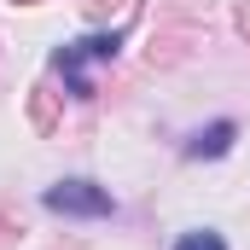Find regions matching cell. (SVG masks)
Here are the masks:
<instances>
[{
    "label": "cell",
    "mask_w": 250,
    "mask_h": 250,
    "mask_svg": "<svg viewBox=\"0 0 250 250\" xmlns=\"http://www.w3.org/2000/svg\"><path fill=\"white\" fill-rule=\"evenodd\" d=\"M41 204H47L53 215H111V209H117L111 192L93 187V181H59V187L41 192Z\"/></svg>",
    "instance_id": "obj_1"
},
{
    "label": "cell",
    "mask_w": 250,
    "mask_h": 250,
    "mask_svg": "<svg viewBox=\"0 0 250 250\" xmlns=\"http://www.w3.org/2000/svg\"><path fill=\"white\" fill-rule=\"evenodd\" d=\"M87 59H117V35H82V41H70L53 53V64L64 70V82H70V93L76 99H87L93 87H87V76H82V64Z\"/></svg>",
    "instance_id": "obj_2"
},
{
    "label": "cell",
    "mask_w": 250,
    "mask_h": 250,
    "mask_svg": "<svg viewBox=\"0 0 250 250\" xmlns=\"http://www.w3.org/2000/svg\"><path fill=\"white\" fill-rule=\"evenodd\" d=\"M233 134H239L233 123H215V128H204V134H198V140L187 146V157H221V151L233 146Z\"/></svg>",
    "instance_id": "obj_3"
},
{
    "label": "cell",
    "mask_w": 250,
    "mask_h": 250,
    "mask_svg": "<svg viewBox=\"0 0 250 250\" xmlns=\"http://www.w3.org/2000/svg\"><path fill=\"white\" fill-rule=\"evenodd\" d=\"M175 250H227V245H221L215 233H187V239H181Z\"/></svg>",
    "instance_id": "obj_4"
},
{
    "label": "cell",
    "mask_w": 250,
    "mask_h": 250,
    "mask_svg": "<svg viewBox=\"0 0 250 250\" xmlns=\"http://www.w3.org/2000/svg\"><path fill=\"white\" fill-rule=\"evenodd\" d=\"M239 29H245V35H250V12H239Z\"/></svg>",
    "instance_id": "obj_5"
},
{
    "label": "cell",
    "mask_w": 250,
    "mask_h": 250,
    "mask_svg": "<svg viewBox=\"0 0 250 250\" xmlns=\"http://www.w3.org/2000/svg\"><path fill=\"white\" fill-rule=\"evenodd\" d=\"M23 6H29V0H23Z\"/></svg>",
    "instance_id": "obj_6"
}]
</instances>
